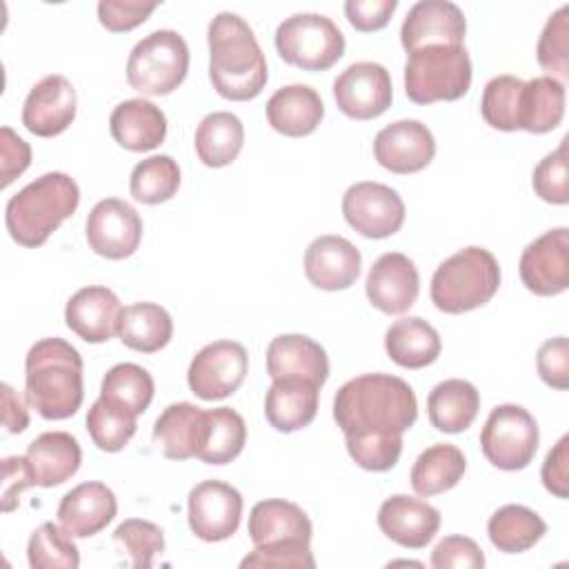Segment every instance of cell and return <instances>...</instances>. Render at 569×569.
I'll list each match as a JSON object with an SVG mask.
<instances>
[{
    "mask_svg": "<svg viewBox=\"0 0 569 569\" xmlns=\"http://www.w3.org/2000/svg\"><path fill=\"white\" fill-rule=\"evenodd\" d=\"M567 449H569V436H562L556 442V447L547 453L540 469L545 489L562 500L569 496V451Z\"/></svg>",
    "mask_w": 569,
    "mask_h": 569,
    "instance_id": "obj_53",
    "label": "cell"
},
{
    "mask_svg": "<svg viewBox=\"0 0 569 569\" xmlns=\"http://www.w3.org/2000/svg\"><path fill=\"white\" fill-rule=\"evenodd\" d=\"M189 71V47L173 29L144 36L129 53L127 82L142 96H167L176 91Z\"/></svg>",
    "mask_w": 569,
    "mask_h": 569,
    "instance_id": "obj_8",
    "label": "cell"
},
{
    "mask_svg": "<svg viewBox=\"0 0 569 569\" xmlns=\"http://www.w3.org/2000/svg\"><path fill=\"white\" fill-rule=\"evenodd\" d=\"M487 533L498 551L520 553L547 533V522L525 505H505L489 518Z\"/></svg>",
    "mask_w": 569,
    "mask_h": 569,
    "instance_id": "obj_37",
    "label": "cell"
},
{
    "mask_svg": "<svg viewBox=\"0 0 569 569\" xmlns=\"http://www.w3.org/2000/svg\"><path fill=\"white\" fill-rule=\"evenodd\" d=\"M387 356L405 369H422L440 356L442 342L438 331L422 318L409 316L396 320L385 333Z\"/></svg>",
    "mask_w": 569,
    "mask_h": 569,
    "instance_id": "obj_32",
    "label": "cell"
},
{
    "mask_svg": "<svg viewBox=\"0 0 569 569\" xmlns=\"http://www.w3.org/2000/svg\"><path fill=\"white\" fill-rule=\"evenodd\" d=\"M533 191L540 200L549 204L569 202V182H567V138L560 140L558 149L547 153L533 169L531 178Z\"/></svg>",
    "mask_w": 569,
    "mask_h": 569,
    "instance_id": "obj_47",
    "label": "cell"
},
{
    "mask_svg": "<svg viewBox=\"0 0 569 569\" xmlns=\"http://www.w3.org/2000/svg\"><path fill=\"white\" fill-rule=\"evenodd\" d=\"M78 204L80 189L76 180L62 171H49L9 198L4 224L13 242L33 249L44 244L76 213Z\"/></svg>",
    "mask_w": 569,
    "mask_h": 569,
    "instance_id": "obj_5",
    "label": "cell"
},
{
    "mask_svg": "<svg viewBox=\"0 0 569 569\" xmlns=\"http://www.w3.org/2000/svg\"><path fill=\"white\" fill-rule=\"evenodd\" d=\"M405 202L396 189L382 182H356L342 196V216L365 238L382 240L400 231Z\"/></svg>",
    "mask_w": 569,
    "mask_h": 569,
    "instance_id": "obj_12",
    "label": "cell"
},
{
    "mask_svg": "<svg viewBox=\"0 0 569 569\" xmlns=\"http://www.w3.org/2000/svg\"><path fill=\"white\" fill-rule=\"evenodd\" d=\"M242 518V496L222 480L198 482L187 498V520L193 536L204 542L231 538Z\"/></svg>",
    "mask_w": 569,
    "mask_h": 569,
    "instance_id": "obj_13",
    "label": "cell"
},
{
    "mask_svg": "<svg viewBox=\"0 0 569 569\" xmlns=\"http://www.w3.org/2000/svg\"><path fill=\"white\" fill-rule=\"evenodd\" d=\"M436 156V140L420 120H398L380 129L373 138V158L391 173L422 171Z\"/></svg>",
    "mask_w": 569,
    "mask_h": 569,
    "instance_id": "obj_17",
    "label": "cell"
},
{
    "mask_svg": "<svg viewBox=\"0 0 569 569\" xmlns=\"http://www.w3.org/2000/svg\"><path fill=\"white\" fill-rule=\"evenodd\" d=\"M244 144V127L240 118L231 111L207 113L193 138L196 153L202 164L220 169L231 164Z\"/></svg>",
    "mask_w": 569,
    "mask_h": 569,
    "instance_id": "obj_35",
    "label": "cell"
},
{
    "mask_svg": "<svg viewBox=\"0 0 569 569\" xmlns=\"http://www.w3.org/2000/svg\"><path fill=\"white\" fill-rule=\"evenodd\" d=\"M76 109L78 98L73 84L64 76L51 73L38 80L27 93L22 124L38 138H53L73 122Z\"/></svg>",
    "mask_w": 569,
    "mask_h": 569,
    "instance_id": "obj_20",
    "label": "cell"
},
{
    "mask_svg": "<svg viewBox=\"0 0 569 569\" xmlns=\"http://www.w3.org/2000/svg\"><path fill=\"white\" fill-rule=\"evenodd\" d=\"M318 396L320 387L309 380L278 378L267 389L264 418L280 433L300 431L316 418Z\"/></svg>",
    "mask_w": 569,
    "mask_h": 569,
    "instance_id": "obj_28",
    "label": "cell"
},
{
    "mask_svg": "<svg viewBox=\"0 0 569 569\" xmlns=\"http://www.w3.org/2000/svg\"><path fill=\"white\" fill-rule=\"evenodd\" d=\"M158 2H122V0H102L98 2V20L111 33H124L142 24Z\"/></svg>",
    "mask_w": 569,
    "mask_h": 569,
    "instance_id": "obj_49",
    "label": "cell"
},
{
    "mask_svg": "<svg viewBox=\"0 0 569 569\" xmlns=\"http://www.w3.org/2000/svg\"><path fill=\"white\" fill-rule=\"evenodd\" d=\"M209 80L213 89L236 102L262 93L269 71L253 29L231 11H220L207 29Z\"/></svg>",
    "mask_w": 569,
    "mask_h": 569,
    "instance_id": "obj_2",
    "label": "cell"
},
{
    "mask_svg": "<svg viewBox=\"0 0 569 569\" xmlns=\"http://www.w3.org/2000/svg\"><path fill=\"white\" fill-rule=\"evenodd\" d=\"M565 118V84L549 76H538L522 87L518 127L529 133L553 131Z\"/></svg>",
    "mask_w": 569,
    "mask_h": 569,
    "instance_id": "obj_36",
    "label": "cell"
},
{
    "mask_svg": "<svg viewBox=\"0 0 569 569\" xmlns=\"http://www.w3.org/2000/svg\"><path fill=\"white\" fill-rule=\"evenodd\" d=\"M27 558L33 569H76L80 565L73 536L56 522H42L31 531Z\"/></svg>",
    "mask_w": 569,
    "mask_h": 569,
    "instance_id": "obj_41",
    "label": "cell"
},
{
    "mask_svg": "<svg viewBox=\"0 0 569 569\" xmlns=\"http://www.w3.org/2000/svg\"><path fill=\"white\" fill-rule=\"evenodd\" d=\"M360 267V251L342 236H320L305 251V276L325 291L349 289L358 280Z\"/></svg>",
    "mask_w": 569,
    "mask_h": 569,
    "instance_id": "obj_21",
    "label": "cell"
},
{
    "mask_svg": "<svg viewBox=\"0 0 569 569\" xmlns=\"http://www.w3.org/2000/svg\"><path fill=\"white\" fill-rule=\"evenodd\" d=\"M333 98L347 118H378L391 107V76L378 62H353L333 80Z\"/></svg>",
    "mask_w": 569,
    "mask_h": 569,
    "instance_id": "obj_15",
    "label": "cell"
},
{
    "mask_svg": "<svg viewBox=\"0 0 569 569\" xmlns=\"http://www.w3.org/2000/svg\"><path fill=\"white\" fill-rule=\"evenodd\" d=\"M153 378L136 362H120L111 367L100 385V398L111 407L138 418L153 400Z\"/></svg>",
    "mask_w": 569,
    "mask_h": 569,
    "instance_id": "obj_38",
    "label": "cell"
},
{
    "mask_svg": "<svg viewBox=\"0 0 569 569\" xmlns=\"http://www.w3.org/2000/svg\"><path fill=\"white\" fill-rule=\"evenodd\" d=\"M365 291L369 302L387 316L409 311L420 291V276L413 260L400 251L382 253L367 273Z\"/></svg>",
    "mask_w": 569,
    "mask_h": 569,
    "instance_id": "obj_19",
    "label": "cell"
},
{
    "mask_svg": "<svg viewBox=\"0 0 569 569\" xmlns=\"http://www.w3.org/2000/svg\"><path fill=\"white\" fill-rule=\"evenodd\" d=\"M273 40L278 56L305 71H325L345 53L342 31L322 13H293L284 18Z\"/></svg>",
    "mask_w": 569,
    "mask_h": 569,
    "instance_id": "obj_9",
    "label": "cell"
},
{
    "mask_svg": "<svg viewBox=\"0 0 569 569\" xmlns=\"http://www.w3.org/2000/svg\"><path fill=\"white\" fill-rule=\"evenodd\" d=\"M311 533V520L296 502L280 498L260 500L249 513V538L256 549L242 558L240 567L313 569Z\"/></svg>",
    "mask_w": 569,
    "mask_h": 569,
    "instance_id": "obj_4",
    "label": "cell"
},
{
    "mask_svg": "<svg viewBox=\"0 0 569 569\" xmlns=\"http://www.w3.org/2000/svg\"><path fill=\"white\" fill-rule=\"evenodd\" d=\"M209 436V413L191 402L164 407L153 425V442L169 460L198 458Z\"/></svg>",
    "mask_w": 569,
    "mask_h": 569,
    "instance_id": "obj_24",
    "label": "cell"
},
{
    "mask_svg": "<svg viewBox=\"0 0 569 569\" xmlns=\"http://www.w3.org/2000/svg\"><path fill=\"white\" fill-rule=\"evenodd\" d=\"M116 513V493L104 482H82L67 491L58 505V522L73 538H91L100 533Z\"/></svg>",
    "mask_w": 569,
    "mask_h": 569,
    "instance_id": "obj_25",
    "label": "cell"
},
{
    "mask_svg": "<svg viewBox=\"0 0 569 569\" xmlns=\"http://www.w3.org/2000/svg\"><path fill=\"white\" fill-rule=\"evenodd\" d=\"M416 418L413 389L391 373L356 376L333 396V420L345 436H402Z\"/></svg>",
    "mask_w": 569,
    "mask_h": 569,
    "instance_id": "obj_1",
    "label": "cell"
},
{
    "mask_svg": "<svg viewBox=\"0 0 569 569\" xmlns=\"http://www.w3.org/2000/svg\"><path fill=\"white\" fill-rule=\"evenodd\" d=\"M84 233L93 253L107 260H124L140 247L142 218L129 202L104 198L89 211Z\"/></svg>",
    "mask_w": 569,
    "mask_h": 569,
    "instance_id": "obj_14",
    "label": "cell"
},
{
    "mask_svg": "<svg viewBox=\"0 0 569 569\" xmlns=\"http://www.w3.org/2000/svg\"><path fill=\"white\" fill-rule=\"evenodd\" d=\"M525 80L516 76H496L485 84L480 113L485 122L498 131H518L520 120V96Z\"/></svg>",
    "mask_w": 569,
    "mask_h": 569,
    "instance_id": "obj_42",
    "label": "cell"
},
{
    "mask_svg": "<svg viewBox=\"0 0 569 569\" xmlns=\"http://www.w3.org/2000/svg\"><path fill=\"white\" fill-rule=\"evenodd\" d=\"M2 425L7 433H22L29 427V411L7 382H2Z\"/></svg>",
    "mask_w": 569,
    "mask_h": 569,
    "instance_id": "obj_55",
    "label": "cell"
},
{
    "mask_svg": "<svg viewBox=\"0 0 569 569\" xmlns=\"http://www.w3.org/2000/svg\"><path fill=\"white\" fill-rule=\"evenodd\" d=\"M36 487V476L27 456H9L2 460V511L9 513L18 507L20 493Z\"/></svg>",
    "mask_w": 569,
    "mask_h": 569,
    "instance_id": "obj_52",
    "label": "cell"
},
{
    "mask_svg": "<svg viewBox=\"0 0 569 569\" xmlns=\"http://www.w3.org/2000/svg\"><path fill=\"white\" fill-rule=\"evenodd\" d=\"M538 422L520 405L493 407L480 431L485 458L502 471L525 469L538 451Z\"/></svg>",
    "mask_w": 569,
    "mask_h": 569,
    "instance_id": "obj_10",
    "label": "cell"
},
{
    "mask_svg": "<svg viewBox=\"0 0 569 569\" xmlns=\"http://www.w3.org/2000/svg\"><path fill=\"white\" fill-rule=\"evenodd\" d=\"M27 460L38 487H58L67 482L82 462V449L76 436L67 431H44L27 447Z\"/></svg>",
    "mask_w": 569,
    "mask_h": 569,
    "instance_id": "obj_30",
    "label": "cell"
},
{
    "mask_svg": "<svg viewBox=\"0 0 569 569\" xmlns=\"http://www.w3.org/2000/svg\"><path fill=\"white\" fill-rule=\"evenodd\" d=\"M27 402L44 420L71 418L84 398L82 358L62 338H42L24 360Z\"/></svg>",
    "mask_w": 569,
    "mask_h": 569,
    "instance_id": "obj_3",
    "label": "cell"
},
{
    "mask_svg": "<svg viewBox=\"0 0 569 569\" xmlns=\"http://www.w3.org/2000/svg\"><path fill=\"white\" fill-rule=\"evenodd\" d=\"M122 305L118 296L100 284L78 289L64 307L67 327L84 342H107L118 333Z\"/></svg>",
    "mask_w": 569,
    "mask_h": 569,
    "instance_id": "obj_23",
    "label": "cell"
},
{
    "mask_svg": "<svg viewBox=\"0 0 569 569\" xmlns=\"http://www.w3.org/2000/svg\"><path fill=\"white\" fill-rule=\"evenodd\" d=\"M264 116L273 131L289 138H302L318 129L325 116V104L313 87L287 84L267 100Z\"/></svg>",
    "mask_w": 569,
    "mask_h": 569,
    "instance_id": "obj_27",
    "label": "cell"
},
{
    "mask_svg": "<svg viewBox=\"0 0 569 569\" xmlns=\"http://www.w3.org/2000/svg\"><path fill=\"white\" fill-rule=\"evenodd\" d=\"M467 469L465 453L449 442L427 447L411 467V487L418 496H438L453 489Z\"/></svg>",
    "mask_w": 569,
    "mask_h": 569,
    "instance_id": "obj_34",
    "label": "cell"
},
{
    "mask_svg": "<svg viewBox=\"0 0 569 569\" xmlns=\"http://www.w3.org/2000/svg\"><path fill=\"white\" fill-rule=\"evenodd\" d=\"M247 371V349L236 340H216L193 356L187 382L200 400H222L240 389Z\"/></svg>",
    "mask_w": 569,
    "mask_h": 569,
    "instance_id": "obj_11",
    "label": "cell"
},
{
    "mask_svg": "<svg viewBox=\"0 0 569 569\" xmlns=\"http://www.w3.org/2000/svg\"><path fill=\"white\" fill-rule=\"evenodd\" d=\"M116 547L129 558L131 567L147 569L164 551V533L158 525L142 518H127L113 531Z\"/></svg>",
    "mask_w": 569,
    "mask_h": 569,
    "instance_id": "obj_44",
    "label": "cell"
},
{
    "mask_svg": "<svg viewBox=\"0 0 569 569\" xmlns=\"http://www.w3.org/2000/svg\"><path fill=\"white\" fill-rule=\"evenodd\" d=\"M465 31L467 20L458 4L449 0H420L402 20L400 42L407 53L431 44L458 47L465 40Z\"/></svg>",
    "mask_w": 569,
    "mask_h": 569,
    "instance_id": "obj_18",
    "label": "cell"
},
{
    "mask_svg": "<svg viewBox=\"0 0 569 569\" xmlns=\"http://www.w3.org/2000/svg\"><path fill=\"white\" fill-rule=\"evenodd\" d=\"M267 373L271 380L302 378L322 387L329 378V358L313 338L282 333L267 347Z\"/></svg>",
    "mask_w": 569,
    "mask_h": 569,
    "instance_id": "obj_26",
    "label": "cell"
},
{
    "mask_svg": "<svg viewBox=\"0 0 569 569\" xmlns=\"http://www.w3.org/2000/svg\"><path fill=\"white\" fill-rule=\"evenodd\" d=\"M520 280L536 296H558L569 287V229L558 227L522 249Z\"/></svg>",
    "mask_w": 569,
    "mask_h": 569,
    "instance_id": "obj_16",
    "label": "cell"
},
{
    "mask_svg": "<svg viewBox=\"0 0 569 569\" xmlns=\"http://www.w3.org/2000/svg\"><path fill=\"white\" fill-rule=\"evenodd\" d=\"M118 336L124 347L140 353H156L169 345L173 320L169 311L156 302H133L122 309Z\"/></svg>",
    "mask_w": 569,
    "mask_h": 569,
    "instance_id": "obj_33",
    "label": "cell"
},
{
    "mask_svg": "<svg viewBox=\"0 0 569 569\" xmlns=\"http://www.w3.org/2000/svg\"><path fill=\"white\" fill-rule=\"evenodd\" d=\"M500 287V264L482 247H465L442 260L431 278V302L442 313H465L487 305Z\"/></svg>",
    "mask_w": 569,
    "mask_h": 569,
    "instance_id": "obj_6",
    "label": "cell"
},
{
    "mask_svg": "<svg viewBox=\"0 0 569 569\" xmlns=\"http://www.w3.org/2000/svg\"><path fill=\"white\" fill-rule=\"evenodd\" d=\"M180 187V167L178 162L167 156H149L140 160L129 178V191L133 200L142 204H160L176 196Z\"/></svg>",
    "mask_w": 569,
    "mask_h": 569,
    "instance_id": "obj_39",
    "label": "cell"
},
{
    "mask_svg": "<svg viewBox=\"0 0 569 569\" xmlns=\"http://www.w3.org/2000/svg\"><path fill=\"white\" fill-rule=\"evenodd\" d=\"M433 569H482L485 553L476 540L467 536H447L431 551Z\"/></svg>",
    "mask_w": 569,
    "mask_h": 569,
    "instance_id": "obj_48",
    "label": "cell"
},
{
    "mask_svg": "<svg viewBox=\"0 0 569 569\" xmlns=\"http://www.w3.org/2000/svg\"><path fill=\"white\" fill-rule=\"evenodd\" d=\"M538 64L549 73V78H569V4L553 11L538 38L536 47Z\"/></svg>",
    "mask_w": 569,
    "mask_h": 569,
    "instance_id": "obj_45",
    "label": "cell"
},
{
    "mask_svg": "<svg viewBox=\"0 0 569 569\" xmlns=\"http://www.w3.org/2000/svg\"><path fill=\"white\" fill-rule=\"evenodd\" d=\"M136 418L98 398L87 411V431L93 445L107 453L124 449L136 433Z\"/></svg>",
    "mask_w": 569,
    "mask_h": 569,
    "instance_id": "obj_43",
    "label": "cell"
},
{
    "mask_svg": "<svg viewBox=\"0 0 569 569\" xmlns=\"http://www.w3.org/2000/svg\"><path fill=\"white\" fill-rule=\"evenodd\" d=\"M113 140L129 151H151L167 136V116L160 107L144 98L120 102L109 116Z\"/></svg>",
    "mask_w": 569,
    "mask_h": 569,
    "instance_id": "obj_29",
    "label": "cell"
},
{
    "mask_svg": "<svg viewBox=\"0 0 569 569\" xmlns=\"http://www.w3.org/2000/svg\"><path fill=\"white\" fill-rule=\"evenodd\" d=\"M536 367L545 385L553 389L569 387V340L565 336L549 338L536 353Z\"/></svg>",
    "mask_w": 569,
    "mask_h": 569,
    "instance_id": "obj_50",
    "label": "cell"
},
{
    "mask_svg": "<svg viewBox=\"0 0 569 569\" xmlns=\"http://www.w3.org/2000/svg\"><path fill=\"white\" fill-rule=\"evenodd\" d=\"M471 87V58L462 44H431L407 53L405 93L416 104L458 100Z\"/></svg>",
    "mask_w": 569,
    "mask_h": 569,
    "instance_id": "obj_7",
    "label": "cell"
},
{
    "mask_svg": "<svg viewBox=\"0 0 569 569\" xmlns=\"http://www.w3.org/2000/svg\"><path fill=\"white\" fill-rule=\"evenodd\" d=\"M398 0H347L345 16L356 31L369 33L389 24Z\"/></svg>",
    "mask_w": 569,
    "mask_h": 569,
    "instance_id": "obj_51",
    "label": "cell"
},
{
    "mask_svg": "<svg viewBox=\"0 0 569 569\" xmlns=\"http://www.w3.org/2000/svg\"><path fill=\"white\" fill-rule=\"evenodd\" d=\"M209 436L198 453L207 465H227L238 458L247 442V425L231 407L209 409Z\"/></svg>",
    "mask_w": 569,
    "mask_h": 569,
    "instance_id": "obj_40",
    "label": "cell"
},
{
    "mask_svg": "<svg viewBox=\"0 0 569 569\" xmlns=\"http://www.w3.org/2000/svg\"><path fill=\"white\" fill-rule=\"evenodd\" d=\"M480 409L478 389L462 378L438 382L427 398L429 422L445 433H460L471 427Z\"/></svg>",
    "mask_w": 569,
    "mask_h": 569,
    "instance_id": "obj_31",
    "label": "cell"
},
{
    "mask_svg": "<svg viewBox=\"0 0 569 569\" xmlns=\"http://www.w3.org/2000/svg\"><path fill=\"white\" fill-rule=\"evenodd\" d=\"M351 460L367 471H389L402 453V436H345Z\"/></svg>",
    "mask_w": 569,
    "mask_h": 569,
    "instance_id": "obj_46",
    "label": "cell"
},
{
    "mask_svg": "<svg viewBox=\"0 0 569 569\" xmlns=\"http://www.w3.org/2000/svg\"><path fill=\"white\" fill-rule=\"evenodd\" d=\"M0 156H2V187H9L31 164V147L11 127H2Z\"/></svg>",
    "mask_w": 569,
    "mask_h": 569,
    "instance_id": "obj_54",
    "label": "cell"
},
{
    "mask_svg": "<svg viewBox=\"0 0 569 569\" xmlns=\"http://www.w3.org/2000/svg\"><path fill=\"white\" fill-rule=\"evenodd\" d=\"M378 527L396 545L422 549L440 529V511L420 498L396 493L380 505Z\"/></svg>",
    "mask_w": 569,
    "mask_h": 569,
    "instance_id": "obj_22",
    "label": "cell"
}]
</instances>
